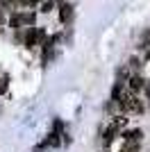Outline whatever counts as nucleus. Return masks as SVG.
Wrapping results in <instances>:
<instances>
[{"instance_id": "f257e3e1", "label": "nucleus", "mask_w": 150, "mask_h": 152, "mask_svg": "<svg viewBox=\"0 0 150 152\" xmlns=\"http://www.w3.org/2000/svg\"><path fill=\"white\" fill-rule=\"evenodd\" d=\"M118 107L123 109L125 114H143L146 111V100H141L139 95H134V93H123V98H121V102H118Z\"/></svg>"}, {"instance_id": "f03ea898", "label": "nucleus", "mask_w": 150, "mask_h": 152, "mask_svg": "<svg viewBox=\"0 0 150 152\" xmlns=\"http://www.w3.org/2000/svg\"><path fill=\"white\" fill-rule=\"evenodd\" d=\"M34 20H37L34 12H27V14H14L12 18H9V27H14V30H18V27H23V25L34 27Z\"/></svg>"}, {"instance_id": "7ed1b4c3", "label": "nucleus", "mask_w": 150, "mask_h": 152, "mask_svg": "<svg viewBox=\"0 0 150 152\" xmlns=\"http://www.w3.org/2000/svg\"><path fill=\"white\" fill-rule=\"evenodd\" d=\"M43 37H46L43 30L27 27V32H25V37H23V43H25V48H34V45H37V41H39V39H43Z\"/></svg>"}, {"instance_id": "20e7f679", "label": "nucleus", "mask_w": 150, "mask_h": 152, "mask_svg": "<svg viewBox=\"0 0 150 152\" xmlns=\"http://www.w3.org/2000/svg\"><path fill=\"white\" fill-rule=\"evenodd\" d=\"M146 84H148V82H146V80H143L141 75H132L130 80H127V89H130V93H134V95H137L141 89H146Z\"/></svg>"}, {"instance_id": "39448f33", "label": "nucleus", "mask_w": 150, "mask_h": 152, "mask_svg": "<svg viewBox=\"0 0 150 152\" xmlns=\"http://www.w3.org/2000/svg\"><path fill=\"white\" fill-rule=\"evenodd\" d=\"M123 139L125 141H134V143H141V139H143V129H125Z\"/></svg>"}, {"instance_id": "423d86ee", "label": "nucleus", "mask_w": 150, "mask_h": 152, "mask_svg": "<svg viewBox=\"0 0 150 152\" xmlns=\"http://www.w3.org/2000/svg\"><path fill=\"white\" fill-rule=\"evenodd\" d=\"M71 16H73V5L62 2V5H59V20H62V23H68Z\"/></svg>"}, {"instance_id": "0eeeda50", "label": "nucleus", "mask_w": 150, "mask_h": 152, "mask_svg": "<svg viewBox=\"0 0 150 152\" xmlns=\"http://www.w3.org/2000/svg\"><path fill=\"white\" fill-rule=\"evenodd\" d=\"M116 134H118V129H114V127L109 125L105 132H102V143H105V145H112V141L116 139Z\"/></svg>"}, {"instance_id": "6e6552de", "label": "nucleus", "mask_w": 150, "mask_h": 152, "mask_svg": "<svg viewBox=\"0 0 150 152\" xmlns=\"http://www.w3.org/2000/svg\"><path fill=\"white\" fill-rule=\"evenodd\" d=\"M127 68L139 70V68H141V59H139V57H130V61H127Z\"/></svg>"}, {"instance_id": "1a4fd4ad", "label": "nucleus", "mask_w": 150, "mask_h": 152, "mask_svg": "<svg viewBox=\"0 0 150 152\" xmlns=\"http://www.w3.org/2000/svg\"><path fill=\"white\" fill-rule=\"evenodd\" d=\"M7 86H9V77H7V75H2V77H0V93H5V91H7Z\"/></svg>"}, {"instance_id": "9d476101", "label": "nucleus", "mask_w": 150, "mask_h": 152, "mask_svg": "<svg viewBox=\"0 0 150 152\" xmlns=\"http://www.w3.org/2000/svg\"><path fill=\"white\" fill-rule=\"evenodd\" d=\"M52 9H55V5H52V2H43V5H41V12H52Z\"/></svg>"}, {"instance_id": "9b49d317", "label": "nucleus", "mask_w": 150, "mask_h": 152, "mask_svg": "<svg viewBox=\"0 0 150 152\" xmlns=\"http://www.w3.org/2000/svg\"><path fill=\"white\" fill-rule=\"evenodd\" d=\"M2 20H5V16H2V12H0V25H2Z\"/></svg>"}]
</instances>
